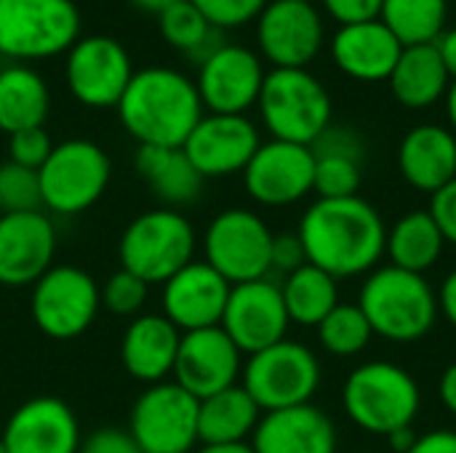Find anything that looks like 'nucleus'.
Returning <instances> with one entry per match:
<instances>
[{"label":"nucleus","instance_id":"nucleus-1","mask_svg":"<svg viewBox=\"0 0 456 453\" xmlns=\"http://www.w3.org/2000/svg\"><path fill=\"white\" fill-rule=\"evenodd\" d=\"M297 235L307 262L342 280L377 270L385 256L387 227L382 214L361 195L318 198L305 211Z\"/></svg>","mask_w":456,"mask_h":453},{"label":"nucleus","instance_id":"nucleus-2","mask_svg":"<svg viewBox=\"0 0 456 453\" xmlns=\"http://www.w3.org/2000/svg\"><path fill=\"white\" fill-rule=\"evenodd\" d=\"M115 109L128 136L150 147H182L206 115L195 80L171 67L134 72Z\"/></svg>","mask_w":456,"mask_h":453},{"label":"nucleus","instance_id":"nucleus-3","mask_svg":"<svg viewBox=\"0 0 456 453\" xmlns=\"http://www.w3.org/2000/svg\"><path fill=\"white\" fill-rule=\"evenodd\" d=\"M358 307L366 315L374 336L395 344L425 339L438 323V294L425 275L398 270L393 264L377 267L366 275Z\"/></svg>","mask_w":456,"mask_h":453},{"label":"nucleus","instance_id":"nucleus-4","mask_svg":"<svg viewBox=\"0 0 456 453\" xmlns=\"http://www.w3.org/2000/svg\"><path fill=\"white\" fill-rule=\"evenodd\" d=\"M342 409L358 430L390 438L414 425L422 409V390L403 366L371 360L353 368L345 379Z\"/></svg>","mask_w":456,"mask_h":453},{"label":"nucleus","instance_id":"nucleus-5","mask_svg":"<svg viewBox=\"0 0 456 453\" xmlns=\"http://www.w3.org/2000/svg\"><path fill=\"white\" fill-rule=\"evenodd\" d=\"M198 235L176 208H152L128 222L118 243L120 267L150 286H163L182 267L195 262Z\"/></svg>","mask_w":456,"mask_h":453},{"label":"nucleus","instance_id":"nucleus-6","mask_svg":"<svg viewBox=\"0 0 456 453\" xmlns=\"http://www.w3.org/2000/svg\"><path fill=\"white\" fill-rule=\"evenodd\" d=\"M80 37L72 0H0V56L29 64L67 53Z\"/></svg>","mask_w":456,"mask_h":453},{"label":"nucleus","instance_id":"nucleus-7","mask_svg":"<svg viewBox=\"0 0 456 453\" xmlns=\"http://www.w3.org/2000/svg\"><path fill=\"white\" fill-rule=\"evenodd\" d=\"M256 107L278 142L310 147L331 125V96L307 69L267 72Z\"/></svg>","mask_w":456,"mask_h":453},{"label":"nucleus","instance_id":"nucleus-8","mask_svg":"<svg viewBox=\"0 0 456 453\" xmlns=\"http://www.w3.org/2000/svg\"><path fill=\"white\" fill-rule=\"evenodd\" d=\"M37 176L43 208L59 216H75L99 203L110 184L112 163L96 142L67 139L53 144Z\"/></svg>","mask_w":456,"mask_h":453},{"label":"nucleus","instance_id":"nucleus-9","mask_svg":"<svg viewBox=\"0 0 456 453\" xmlns=\"http://www.w3.org/2000/svg\"><path fill=\"white\" fill-rule=\"evenodd\" d=\"M240 379L262 414H270L310 403L321 387V363L310 347L283 339L248 355Z\"/></svg>","mask_w":456,"mask_h":453},{"label":"nucleus","instance_id":"nucleus-10","mask_svg":"<svg viewBox=\"0 0 456 453\" xmlns=\"http://www.w3.org/2000/svg\"><path fill=\"white\" fill-rule=\"evenodd\" d=\"M275 232L248 208H227L211 219L203 232V262L230 286L270 278V254Z\"/></svg>","mask_w":456,"mask_h":453},{"label":"nucleus","instance_id":"nucleus-11","mask_svg":"<svg viewBox=\"0 0 456 453\" xmlns=\"http://www.w3.org/2000/svg\"><path fill=\"white\" fill-rule=\"evenodd\" d=\"M102 310L99 283L75 264H53L29 296V315L48 339H77L91 328Z\"/></svg>","mask_w":456,"mask_h":453},{"label":"nucleus","instance_id":"nucleus-12","mask_svg":"<svg viewBox=\"0 0 456 453\" xmlns=\"http://www.w3.org/2000/svg\"><path fill=\"white\" fill-rule=\"evenodd\" d=\"M198 406L176 382L150 384L131 409L128 433L144 453H190L200 443Z\"/></svg>","mask_w":456,"mask_h":453},{"label":"nucleus","instance_id":"nucleus-13","mask_svg":"<svg viewBox=\"0 0 456 453\" xmlns=\"http://www.w3.org/2000/svg\"><path fill=\"white\" fill-rule=\"evenodd\" d=\"M134 72L128 51L107 35L77 37L64 61L69 93L91 109L118 107Z\"/></svg>","mask_w":456,"mask_h":453},{"label":"nucleus","instance_id":"nucleus-14","mask_svg":"<svg viewBox=\"0 0 456 453\" xmlns=\"http://www.w3.org/2000/svg\"><path fill=\"white\" fill-rule=\"evenodd\" d=\"M315 155L305 144L262 142L243 168V187L251 200L267 208H286L313 192Z\"/></svg>","mask_w":456,"mask_h":453},{"label":"nucleus","instance_id":"nucleus-15","mask_svg":"<svg viewBox=\"0 0 456 453\" xmlns=\"http://www.w3.org/2000/svg\"><path fill=\"white\" fill-rule=\"evenodd\" d=\"M219 326L243 355H254L289 339L286 334L291 320L283 304L281 283L262 278L232 286Z\"/></svg>","mask_w":456,"mask_h":453},{"label":"nucleus","instance_id":"nucleus-16","mask_svg":"<svg viewBox=\"0 0 456 453\" xmlns=\"http://www.w3.org/2000/svg\"><path fill=\"white\" fill-rule=\"evenodd\" d=\"M256 40L273 69H307L323 48V19L313 3L273 0L256 19Z\"/></svg>","mask_w":456,"mask_h":453},{"label":"nucleus","instance_id":"nucleus-17","mask_svg":"<svg viewBox=\"0 0 456 453\" xmlns=\"http://www.w3.org/2000/svg\"><path fill=\"white\" fill-rule=\"evenodd\" d=\"M265 75L262 59L251 48L224 43L198 67L195 88L211 115H246L259 101Z\"/></svg>","mask_w":456,"mask_h":453},{"label":"nucleus","instance_id":"nucleus-18","mask_svg":"<svg viewBox=\"0 0 456 453\" xmlns=\"http://www.w3.org/2000/svg\"><path fill=\"white\" fill-rule=\"evenodd\" d=\"M243 374V352L222 331V326L182 334L171 382L203 400L235 387Z\"/></svg>","mask_w":456,"mask_h":453},{"label":"nucleus","instance_id":"nucleus-19","mask_svg":"<svg viewBox=\"0 0 456 453\" xmlns=\"http://www.w3.org/2000/svg\"><path fill=\"white\" fill-rule=\"evenodd\" d=\"M262 139L246 115H203L182 144L190 163L203 179L243 174Z\"/></svg>","mask_w":456,"mask_h":453},{"label":"nucleus","instance_id":"nucleus-20","mask_svg":"<svg viewBox=\"0 0 456 453\" xmlns=\"http://www.w3.org/2000/svg\"><path fill=\"white\" fill-rule=\"evenodd\" d=\"M56 256V227L45 211L0 216V286H35Z\"/></svg>","mask_w":456,"mask_h":453},{"label":"nucleus","instance_id":"nucleus-21","mask_svg":"<svg viewBox=\"0 0 456 453\" xmlns=\"http://www.w3.org/2000/svg\"><path fill=\"white\" fill-rule=\"evenodd\" d=\"M232 286L203 259L190 262L163 283V315L182 331H200L222 323Z\"/></svg>","mask_w":456,"mask_h":453},{"label":"nucleus","instance_id":"nucleus-22","mask_svg":"<svg viewBox=\"0 0 456 453\" xmlns=\"http://www.w3.org/2000/svg\"><path fill=\"white\" fill-rule=\"evenodd\" d=\"M0 438L8 453H77L83 443L75 411L51 395L21 403Z\"/></svg>","mask_w":456,"mask_h":453},{"label":"nucleus","instance_id":"nucleus-23","mask_svg":"<svg viewBox=\"0 0 456 453\" xmlns=\"http://www.w3.org/2000/svg\"><path fill=\"white\" fill-rule=\"evenodd\" d=\"M251 446L256 453H337V427L313 403L262 414Z\"/></svg>","mask_w":456,"mask_h":453},{"label":"nucleus","instance_id":"nucleus-24","mask_svg":"<svg viewBox=\"0 0 456 453\" xmlns=\"http://www.w3.org/2000/svg\"><path fill=\"white\" fill-rule=\"evenodd\" d=\"M401 53H403V45L379 19L345 24L337 29L331 40L334 64L347 77L361 80V83L390 80Z\"/></svg>","mask_w":456,"mask_h":453},{"label":"nucleus","instance_id":"nucleus-25","mask_svg":"<svg viewBox=\"0 0 456 453\" xmlns=\"http://www.w3.org/2000/svg\"><path fill=\"white\" fill-rule=\"evenodd\" d=\"M182 331L160 312L139 315L128 323L120 339V363L136 382L160 384L174 374Z\"/></svg>","mask_w":456,"mask_h":453},{"label":"nucleus","instance_id":"nucleus-26","mask_svg":"<svg viewBox=\"0 0 456 453\" xmlns=\"http://www.w3.org/2000/svg\"><path fill=\"white\" fill-rule=\"evenodd\" d=\"M398 168L414 190L436 195L456 179V133L436 123L414 125L401 139Z\"/></svg>","mask_w":456,"mask_h":453},{"label":"nucleus","instance_id":"nucleus-27","mask_svg":"<svg viewBox=\"0 0 456 453\" xmlns=\"http://www.w3.org/2000/svg\"><path fill=\"white\" fill-rule=\"evenodd\" d=\"M139 179L155 192L163 208L190 206L200 198L203 176L190 163L182 147H150L139 144L134 158Z\"/></svg>","mask_w":456,"mask_h":453},{"label":"nucleus","instance_id":"nucleus-28","mask_svg":"<svg viewBox=\"0 0 456 453\" xmlns=\"http://www.w3.org/2000/svg\"><path fill=\"white\" fill-rule=\"evenodd\" d=\"M259 419H262V409L243 390V384L227 387V390L200 400L198 441H200V446L248 443Z\"/></svg>","mask_w":456,"mask_h":453},{"label":"nucleus","instance_id":"nucleus-29","mask_svg":"<svg viewBox=\"0 0 456 453\" xmlns=\"http://www.w3.org/2000/svg\"><path fill=\"white\" fill-rule=\"evenodd\" d=\"M51 93L45 80L29 64L0 67V131L16 133L45 125Z\"/></svg>","mask_w":456,"mask_h":453},{"label":"nucleus","instance_id":"nucleus-30","mask_svg":"<svg viewBox=\"0 0 456 453\" xmlns=\"http://www.w3.org/2000/svg\"><path fill=\"white\" fill-rule=\"evenodd\" d=\"M393 96L409 109L433 107L441 96H446L452 77L436 51V45H409L403 48L393 75H390Z\"/></svg>","mask_w":456,"mask_h":453},{"label":"nucleus","instance_id":"nucleus-31","mask_svg":"<svg viewBox=\"0 0 456 453\" xmlns=\"http://www.w3.org/2000/svg\"><path fill=\"white\" fill-rule=\"evenodd\" d=\"M444 246L446 240L430 211H409L387 230L385 254L393 267L425 275L441 259Z\"/></svg>","mask_w":456,"mask_h":453},{"label":"nucleus","instance_id":"nucleus-32","mask_svg":"<svg viewBox=\"0 0 456 453\" xmlns=\"http://www.w3.org/2000/svg\"><path fill=\"white\" fill-rule=\"evenodd\" d=\"M281 294L291 323L318 328L321 320L339 304V280L307 262L283 278Z\"/></svg>","mask_w":456,"mask_h":453},{"label":"nucleus","instance_id":"nucleus-33","mask_svg":"<svg viewBox=\"0 0 456 453\" xmlns=\"http://www.w3.org/2000/svg\"><path fill=\"white\" fill-rule=\"evenodd\" d=\"M449 0H382L379 21L403 48L430 45L446 29Z\"/></svg>","mask_w":456,"mask_h":453},{"label":"nucleus","instance_id":"nucleus-34","mask_svg":"<svg viewBox=\"0 0 456 453\" xmlns=\"http://www.w3.org/2000/svg\"><path fill=\"white\" fill-rule=\"evenodd\" d=\"M158 27L163 40L171 48L182 51L190 61H198V67L224 45L222 29L211 27L190 0H182L168 11H163L158 16Z\"/></svg>","mask_w":456,"mask_h":453},{"label":"nucleus","instance_id":"nucleus-35","mask_svg":"<svg viewBox=\"0 0 456 453\" xmlns=\"http://www.w3.org/2000/svg\"><path fill=\"white\" fill-rule=\"evenodd\" d=\"M321 347L334 358H353L361 355L371 344V326L358 304H337L315 328Z\"/></svg>","mask_w":456,"mask_h":453},{"label":"nucleus","instance_id":"nucleus-36","mask_svg":"<svg viewBox=\"0 0 456 453\" xmlns=\"http://www.w3.org/2000/svg\"><path fill=\"white\" fill-rule=\"evenodd\" d=\"M27 211H43L40 176L32 168L5 160L0 163V216Z\"/></svg>","mask_w":456,"mask_h":453},{"label":"nucleus","instance_id":"nucleus-37","mask_svg":"<svg viewBox=\"0 0 456 453\" xmlns=\"http://www.w3.org/2000/svg\"><path fill=\"white\" fill-rule=\"evenodd\" d=\"M102 307H107L118 318H139V312L147 304L150 296V283H144L139 275L128 270H118L107 278L104 286H99Z\"/></svg>","mask_w":456,"mask_h":453},{"label":"nucleus","instance_id":"nucleus-38","mask_svg":"<svg viewBox=\"0 0 456 453\" xmlns=\"http://www.w3.org/2000/svg\"><path fill=\"white\" fill-rule=\"evenodd\" d=\"M361 190V163L350 158H315L313 192L318 198H353Z\"/></svg>","mask_w":456,"mask_h":453},{"label":"nucleus","instance_id":"nucleus-39","mask_svg":"<svg viewBox=\"0 0 456 453\" xmlns=\"http://www.w3.org/2000/svg\"><path fill=\"white\" fill-rule=\"evenodd\" d=\"M190 3L206 16L211 27L222 32L259 19V13L267 5V0H190Z\"/></svg>","mask_w":456,"mask_h":453},{"label":"nucleus","instance_id":"nucleus-40","mask_svg":"<svg viewBox=\"0 0 456 453\" xmlns=\"http://www.w3.org/2000/svg\"><path fill=\"white\" fill-rule=\"evenodd\" d=\"M53 150V142L48 136V131L40 128H27V131H16L8 136V160L32 171H40L43 163L48 160Z\"/></svg>","mask_w":456,"mask_h":453},{"label":"nucleus","instance_id":"nucleus-41","mask_svg":"<svg viewBox=\"0 0 456 453\" xmlns=\"http://www.w3.org/2000/svg\"><path fill=\"white\" fill-rule=\"evenodd\" d=\"M313 155L315 158H350V160H358L363 163V155H366V144H363V136L350 128V125H337L331 123L313 144H310Z\"/></svg>","mask_w":456,"mask_h":453},{"label":"nucleus","instance_id":"nucleus-42","mask_svg":"<svg viewBox=\"0 0 456 453\" xmlns=\"http://www.w3.org/2000/svg\"><path fill=\"white\" fill-rule=\"evenodd\" d=\"M305 264H307V254H305V246L297 232H281L273 238L270 272H281L286 278Z\"/></svg>","mask_w":456,"mask_h":453},{"label":"nucleus","instance_id":"nucleus-43","mask_svg":"<svg viewBox=\"0 0 456 453\" xmlns=\"http://www.w3.org/2000/svg\"><path fill=\"white\" fill-rule=\"evenodd\" d=\"M77 453H144L134 435L123 427H99L83 438Z\"/></svg>","mask_w":456,"mask_h":453},{"label":"nucleus","instance_id":"nucleus-44","mask_svg":"<svg viewBox=\"0 0 456 453\" xmlns=\"http://www.w3.org/2000/svg\"><path fill=\"white\" fill-rule=\"evenodd\" d=\"M430 216L436 219L441 235L446 243L456 246V179L449 182L444 190H438L430 200Z\"/></svg>","mask_w":456,"mask_h":453},{"label":"nucleus","instance_id":"nucleus-45","mask_svg":"<svg viewBox=\"0 0 456 453\" xmlns=\"http://www.w3.org/2000/svg\"><path fill=\"white\" fill-rule=\"evenodd\" d=\"M323 8L331 13V19H337L345 27V24L379 19L382 0H323Z\"/></svg>","mask_w":456,"mask_h":453},{"label":"nucleus","instance_id":"nucleus-46","mask_svg":"<svg viewBox=\"0 0 456 453\" xmlns=\"http://www.w3.org/2000/svg\"><path fill=\"white\" fill-rule=\"evenodd\" d=\"M406 453H456L454 430H433L425 435H417L414 446Z\"/></svg>","mask_w":456,"mask_h":453},{"label":"nucleus","instance_id":"nucleus-47","mask_svg":"<svg viewBox=\"0 0 456 453\" xmlns=\"http://www.w3.org/2000/svg\"><path fill=\"white\" fill-rule=\"evenodd\" d=\"M438 312L446 318V323L456 328V270H452L438 291Z\"/></svg>","mask_w":456,"mask_h":453},{"label":"nucleus","instance_id":"nucleus-48","mask_svg":"<svg viewBox=\"0 0 456 453\" xmlns=\"http://www.w3.org/2000/svg\"><path fill=\"white\" fill-rule=\"evenodd\" d=\"M433 45H436V51H438L446 72H449V77L456 80V27L454 29H444Z\"/></svg>","mask_w":456,"mask_h":453},{"label":"nucleus","instance_id":"nucleus-49","mask_svg":"<svg viewBox=\"0 0 456 453\" xmlns=\"http://www.w3.org/2000/svg\"><path fill=\"white\" fill-rule=\"evenodd\" d=\"M438 392H441V403L446 406V411L456 419V360L452 366H446V371L441 374Z\"/></svg>","mask_w":456,"mask_h":453},{"label":"nucleus","instance_id":"nucleus-50","mask_svg":"<svg viewBox=\"0 0 456 453\" xmlns=\"http://www.w3.org/2000/svg\"><path fill=\"white\" fill-rule=\"evenodd\" d=\"M387 443H390V449L395 453H406L411 446H414V441H417V433L409 427V430H398V433H393L390 438H385Z\"/></svg>","mask_w":456,"mask_h":453},{"label":"nucleus","instance_id":"nucleus-51","mask_svg":"<svg viewBox=\"0 0 456 453\" xmlns=\"http://www.w3.org/2000/svg\"><path fill=\"white\" fill-rule=\"evenodd\" d=\"M134 8H139V11H144V13H155V16H160L163 11H168L171 5H176V3H182V0H128Z\"/></svg>","mask_w":456,"mask_h":453},{"label":"nucleus","instance_id":"nucleus-52","mask_svg":"<svg viewBox=\"0 0 456 453\" xmlns=\"http://www.w3.org/2000/svg\"><path fill=\"white\" fill-rule=\"evenodd\" d=\"M195 453H256L251 443H227V446H200Z\"/></svg>","mask_w":456,"mask_h":453},{"label":"nucleus","instance_id":"nucleus-53","mask_svg":"<svg viewBox=\"0 0 456 453\" xmlns=\"http://www.w3.org/2000/svg\"><path fill=\"white\" fill-rule=\"evenodd\" d=\"M446 115H449V123L456 131V80H452L449 91H446Z\"/></svg>","mask_w":456,"mask_h":453},{"label":"nucleus","instance_id":"nucleus-54","mask_svg":"<svg viewBox=\"0 0 456 453\" xmlns=\"http://www.w3.org/2000/svg\"><path fill=\"white\" fill-rule=\"evenodd\" d=\"M0 453H8L5 451V446H3V438H0Z\"/></svg>","mask_w":456,"mask_h":453},{"label":"nucleus","instance_id":"nucleus-55","mask_svg":"<svg viewBox=\"0 0 456 453\" xmlns=\"http://www.w3.org/2000/svg\"><path fill=\"white\" fill-rule=\"evenodd\" d=\"M299 3H313V0H299Z\"/></svg>","mask_w":456,"mask_h":453},{"label":"nucleus","instance_id":"nucleus-56","mask_svg":"<svg viewBox=\"0 0 456 453\" xmlns=\"http://www.w3.org/2000/svg\"><path fill=\"white\" fill-rule=\"evenodd\" d=\"M366 453H374V451H366Z\"/></svg>","mask_w":456,"mask_h":453}]
</instances>
